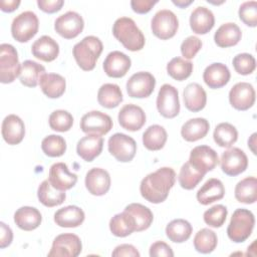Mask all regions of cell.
Instances as JSON below:
<instances>
[{
    "mask_svg": "<svg viewBox=\"0 0 257 257\" xmlns=\"http://www.w3.org/2000/svg\"><path fill=\"white\" fill-rule=\"evenodd\" d=\"M176 173L170 167H163L147 175L141 182L140 192L147 201L159 204L164 202L174 187Z\"/></svg>",
    "mask_w": 257,
    "mask_h": 257,
    "instance_id": "6da1fadb",
    "label": "cell"
},
{
    "mask_svg": "<svg viewBox=\"0 0 257 257\" xmlns=\"http://www.w3.org/2000/svg\"><path fill=\"white\" fill-rule=\"evenodd\" d=\"M112 34L124 48L131 51L143 49L146 43L143 32L130 17L117 18L112 26Z\"/></svg>",
    "mask_w": 257,
    "mask_h": 257,
    "instance_id": "7a4b0ae2",
    "label": "cell"
},
{
    "mask_svg": "<svg viewBox=\"0 0 257 257\" xmlns=\"http://www.w3.org/2000/svg\"><path fill=\"white\" fill-rule=\"evenodd\" d=\"M102 49L103 45L100 39L96 36L89 35L73 46L72 53L78 66L84 71H90L95 67Z\"/></svg>",
    "mask_w": 257,
    "mask_h": 257,
    "instance_id": "3957f363",
    "label": "cell"
},
{
    "mask_svg": "<svg viewBox=\"0 0 257 257\" xmlns=\"http://www.w3.org/2000/svg\"><path fill=\"white\" fill-rule=\"evenodd\" d=\"M255 218L251 211L247 209H237L234 211L227 228V235L235 243L246 241L254 228Z\"/></svg>",
    "mask_w": 257,
    "mask_h": 257,
    "instance_id": "277c9868",
    "label": "cell"
},
{
    "mask_svg": "<svg viewBox=\"0 0 257 257\" xmlns=\"http://www.w3.org/2000/svg\"><path fill=\"white\" fill-rule=\"evenodd\" d=\"M21 71L18 54L13 45L2 43L0 45V81L11 83Z\"/></svg>",
    "mask_w": 257,
    "mask_h": 257,
    "instance_id": "5b68a950",
    "label": "cell"
},
{
    "mask_svg": "<svg viewBox=\"0 0 257 257\" xmlns=\"http://www.w3.org/2000/svg\"><path fill=\"white\" fill-rule=\"evenodd\" d=\"M39 28L37 15L32 11H24L17 15L11 24V34L18 42H27L36 35Z\"/></svg>",
    "mask_w": 257,
    "mask_h": 257,
    "instance_id": "8992f818",
    "label": "cell"
},
{
    "mask_svg": "<svg viewBox=\"0 0 257 257\" xmlns=\"http://www.w3.org/2000/svg\"><path fill=\"white\" fill-rule=\"evenodd\" d=\"M107 148L109 154L121 163L131 162L137 153L136 141L132 137L121 133H116L108 139Z\"/></svg>",
    "mask_w": 257,
    "mask_h": 257,
    "instance_id": "52a82bcc",
    "label": "cell"
},
{
    "mask_svg": "<svg viewBox=\"0 0 257 257\" xmlns=\"http://www.w3.org/2000/svg\"><path fill=\"white\" fill-rule=\"evenodd\" d=\"M151 28L155 36L167 40L175 36L179 28V20L176 14L168 9L158 11L151 22Z\"/></svg>",
    "mask_w": 257,
    "mask_h": 257,
    "instance_id": "ba28073f",
    "label": "cell"
},
{
    "mask_svg": "<svg viewBox=\"0 0 257 257\" xmlns=\"http://www.w3.org/2000/svg\"><path fill=\"white\" fill-rule=\"evenodd\" d=\"M82 250L80 238L72 233H64L55 237L52 242L49 257H76Z\"/></svg>",
    "mask_w": 257,
    "mask_h": 257,
    "instance_id": "9c48e42d",
    "label": "cell"
},
{
    "mask_svg": "<svg viewBox=\"0 0 257 257\" xmlns=\"http://www.w3.org/2000/svg\"><path fill=\"white\" fill-rule=\"evenodd\" d=\"M157 108L161 115L166 118H173L180 112L179 92L171 84H163L157 97Z\"/></svg>",
    "mask_w": 257,
    "mask_h": 257,
    "instance_id": "30bf717a",
    "label": "cell"
},
{
    "mask_svg": "<svg viewBox=\"0 0 257 257\" xmlns=\"http://www.w3.org/2000/svg\"><path fill=\"white\" fill-rule=\"evenodd\" d=\"M156 85L155 76L148 71H139L133 74L126 81L128 96L134 98H145L150 96Z\"/></svg>",
    "mask_w": 257,
    "mask_h": 257,
    "instance_id": "8fae6325",
    "label": "cell"
},
{
    "mask_svg": "<svg viewBox=\"0 0 257 257\" xmlns=\"http://www.w3.org/2000/svg\"><path fill=\"white\" fill-rule=\"evenodd\" d=\"M84 27L83 18L74 11H68L56 18L55 31L65 39H72L79 35Z\"/></svg>",
    "mask_w": 257,
    "mask_h": 257,
    "instance_id": "7c38bea8",
    "label": "cell"
},
{
    "mask_svg": "<svg viewBox=\"0 0 257 257\" xmlns=\"http://www.w3.org/2000/svg\"><path fill=\"white\" fill-rule=\"evenodd\" d=\"M80 128L85 134L106 135L112 128L111 117L99 110H91L83 114L80 119Z\"/></svg>",
    "mask_w": 257,
    "mask_h": 257,
    "instance_id": "4fadbf2b",
    "label": "cell"
},
{
    "mask_svg": "<svg viewBox=\"0 0 257 257\" xmlns=\"http://www.w3.org/2000/svg\"><path fill=\"white\" fill-rule=\"evenodd\" d=\"M190 165L202 174H206L209 171L215 169L219 164L218 154L209 146H197L191 153L189 161Z\"/></svg>",
    "mask_w": 257,
    "mask_h": 257,
    "instance_id": "5bb4252c",
    "label": "cell"
},
{
    "mask_svg": "<svg viewBox=\"0 0 257 257\" xmlns=\"http://www.w3.org/2000/svg\"><path fill=\"white\" fill-rule=\"evenodd\" d=\"M221 169L228 176H238L248 167V158L239 148H230L222 154Z\"/></svg>",
    "mask_w": 257,
    "mask_h": 257,
    "instance_id": "9a60e30c",
    "label": "cell"
},
{
    "mask_svg": "<svg viewBox=\"0 0 257 257\" xmlns=\"http://www.w3.org/2000/svg\"><path fill=\"white\" fill-rule=\"evenodd\" d=\"M229 101L238 110H247L255 102V90L248 82H238L229 91Z\"/></svg>",
    "mask_w": 257,
    "mask_h": 257,
    "instance_id": "2e32d148",
    "label": "cell"
},
{
    "mask_svg": "<svg viewBox=\"0 0 257 257\" xmlns=\"http://www.w3.org/2000/svg\"><path fill=\"white\" fill-rule=\"evenodd\" d=\"M118 122L120 126L130 132H136L146 123V113L137 104L128 103L123 105L118 111Z\"/></svg>",
    "mask_w": 257,
    "mask_h": 257,
    "instance_id": "e0dca14e",
    "label": "cell"
},
{
    "mask_svg": "<svg viewBox=\"0 0 257 257\" xmlns=\"http://www.w3.org/2000/svg\"><path fill=\"white\" fill-rule=\"evenodd\" d=\"M48 181L55 189L66 191L75 186L77 175L69 172L66 164L59 162L50 167Z\"/></svg>",
    "mask_w": 257,
    "mask_h": 257,
    "instance_id": "ac0fdd59",
    "label": "cell"
},
{
    "mask_svg": "<svg viewBox=\"0 0 257 257\" xmlns=\"http://www.w3.org/2000/svg\"><path fill=\"white\" fill-rule=\"evenodd\" d=\"M132 60L123 52L114 50L107 54L103 61V70L107 76L119 78L126 74L131 68Z\"/></svg>",
    "mask_w": 257,
    "mask_h": 257,
    "instance_id": "d6986e66",
    "label": "cell"
},
{
    "mask_svg": "<svg viewBox=\"0 0 257 257\" xmlns=\"http://www.w3.org/2000/svg\"><path fill=\"white\" fill-rule=\"evenodd\" d=\"M85 187L93 196H103L110 188V176L101 168L90 169L85 176Z\"/></svg>",
    "mask_w": 257,
    "mask_h": 257,
    "instance_id": "ffe728a7",
    "label": "cell"
},
{
    "mask_svg": "<svg viewBox=\"0 0 257 257\" xmlns=\"http://www.w3.org/2000/svg\"><path fill=\"white\" fill-rule=\"evenodd\" d=\"M103 148V138L97 134H87L76 145L77 155L86 162L93 161L98 157Z\"/></svg>",
    "mask_w": 257,
    "mask_h": 257,
    "instance_id": "44dd1931",
    "label": "cell"
},
{
    "mask_svg": "<svg viewBox=\"0 0 257 257\" xmlns=\"http://www.w3.org/2000/svg\"><path fill=\"white\" fill-rule=\"evenodd\" d=\"M2 137L8 145H18L25 135L23 120L16 114H8L2 121Z\"/></svg>",
    "mask_w": 257,
    "mask_h": 257,
    "instance_id": "7402d4cb",
    "label": "cell"
},
{
    "mask_svg": "<svg viewBox=\"0 0 257 257\" xmlns=\"http://www.w3.org/2000/svg\"><path fill=\"white\" fill-rule=\"evenodd\" d=\"M31 52L36 58L45 62H50L58 56L59 45L52 37L43 35L34 41L31 46Z\"/></svg>",
    "mask_w": 257,
    "mask_h": 257,
    "instance_id": "603a6c76",
    "label": "cell"
},
{
    "mask_svg": "<svg viewBox=\"0 0 257 257\" xmlns=\"http://www.w3.org/2000/svg\"><path fill=\"white\" fill-rule=\"evenodd\" d=\"M229 68L220 62H215L208 65L203 73V79L205 83L213 89L221 88L225 86L230 80Z\"/></svg>",
    "mask_w": 257,
    "mask_h": 257,
    "instance_id": "cb8c5ba5",
    "label": "cell"
},
{
    "mask_svg": "<svg viewBox=\"0 0 257 257\" xmlns=\"http://www.w3.org/2000/svg\"><path fill=\"white\" fill-rule=\"evenodd\" d=\"M84 218L83 210L74 205L63 207L54 213V222L59 227L64 228L78 227L83 223Z\"/></svg>",
    "mask_w": 257,
    "mask_h": 257,
    "instance_id": "d4e9b609",
    "label": "cell"
},
{
    "mask_svg": "<svg viewBox=\"0 0 257 257\" xmlns=\"http://www.w3.org/2000/svg\"><path fill=\"white\" fill-rule=\"evenodd\" d=\"M215 24L213 12L204 6H198L193 10L190 16V26L193 32L197 34L208 33Z\"/></svg>",
    "mask_w": 257,
    "mask_h": 257,
    "instance_id": "484cf974",
    "label": "cell"
},
{
    "mask_svg": "<svg viewBox=\"0 0 257 257\" xmlns=\"http://www.w3.org/2000/svg\"><path fill=\"white\" fill-rule=\"evenodd\" d=\"M183 98L185 106L193 112L202 110L207 102L206 91L197 82L189 83L185 87L183 91Z\"/></svg>",
    "mask_w": 257,
    "mask_h": 257,
    "instance_id": "4316f807",
    "label": "cell"
},
{
    "mask_svg": "<svg viewBox=\"0 0 257 257\" xmlns=\"http://www.w3.org/2000/svg\"><path fill=\"white\" fill-rule=\"evenodd\" d=\"M42 221L41 213L34 207L23 206L14 213V222L24 231H32L39 227Z\"/></svg>",
    "mask_w": 257,
    "mask_h": 257,
    "instance_id": "83f0119b",
    "label": "cell"
},
{
    "mask_svg": "<svg viewBox=\"0 0 257 257\" xmlns=\"http://www.w3.org/2000/svg\"><path fill=\"white\" fill-rule=\"evenodd\" d=\"M225 195L223 183L216 178L209 179L197 192V200L202 205H209L221 200Z\"/></svg>",
    "mask_w": 257,
    "mask_h": 257,
    "instance_id": "f1b7e54d",
    "label": "cell"
},
{
    "mask_svg": "<svg viewBox=\"0 0 257 257\" xmlns=\"http://www.w3.org/2000/svg\"><path fill=\"white\" fill-rule=\"evenodd\" d=\"M242 37L240 27L233 22H227L222 24L214 35L215 43L219 47H231L236 45Z\"/></svg>",
    "mask_w": 257,
    "mask_h": 257,
    "instance_id": "f546056e",
    "label": "cell"
},
{
    "mask_svg": "<svg viewBox=\"0 0 257 257\" xmlns=\"http://www.w3.org/2000/svg\"><path fill=\"white\" fill-rule=\"evenodd\" d=\"M42 92L49 98L60 97L66 87L65 79L58 73H44L39 81Z\"/></svg>",
    "mask_w": 257,
    "mask_h": 257,
    "instance_id": "4dcf8cb0",
    "label": "cell"
},
{
    "mask_svg": "<svg viewBox=\"0 0 257 257\" xmlns=\"http://www.w3.org/2000/svg\"><path fill=\"white\" fill-rule=\"evenodd\" d=\"M210 128L209 121L203 117H195L187 120L181 128V135L187 142H196L208 134Z\"/></svg>",
    "mask_w": 257,
    "mask_h": 257,
    "instance_id": "1f68e13d",
    "label": "cell"
},
{
    "mask_svg": "<svg viewBox=\"0 0 257 257\" xmlns=\"http://www.w3.org/2000/svg\"><path fill=\"white\" fill-rule=\"evenodd\" d=\"M37 197L42 205L51 208L62 204L66 198V194L65 191L55 189L47 179L39 185Z\"/></svg>",
    "mask_w": 257,
    "mask_h": 257,
    "instance_id": "d6a6232c",
    "label": "cell"
},
{
    "mask_svg": "<svg viewBox=\"0 0 257 257\" xmlns=\"http://www.w3.org/2000/svg\"><path fill=\"white\" fill-rule=\"evenodd\" d=\"M44 73L45 67L43 65L33 60H25L21 64L19 80L27 87H35Z\"/></svg>",
    "mask_w": 257,
    "mask_h": 257,
    "instance_id": "836d02e7",
    "label": "cell"
},
{
    "mask_svg": "<svg viewBox=\"0 0 257 257\" xmlns=\"http://www.w3.org/2000/svg\"><path fill=\"white\" fill-rule=\"evenodd\" d=\"M109 229L116 237H126L136 232V223L133 216L123 210V212L114 215L110 219Z\"/></svg>",
    "mask_w": 257,
    "mask_h": 257,
    "instance_id": "e575fe53",
    "label": "cell"
},
{
    "mask_svg": "<svg viewBox=\"0 0 257 257\" xmlns=\"http://www.w3.org/2000/svg\"><path fill=\"white\" fill-rule=\"evenodd\" d=\"M98 103L105 108L116 107L122 101V92L117 84L104 83L97 92Z\"/></svg>",
    "mask_w": 257,
    "mask_h": 257,
    "instance_id": "d590c367",
    "label": "cell"
},
{
    "mask_svg": "<svg viewBox=\"0 0 257 257\" xmlns=\"http://www.w3.org/2000/svg\"><path fill=\"white\" fill-rule=\"evenodd\" d=\"M168 139L166 130L159 124L150 125L143 134V144L149 151H159L164 148Z\"/></svg>",
    "mask_w": 257,
    "mask_h": 257,
    "instance_id": "8d00e7d4",
    "label": "cell"
},
{
    "mask_svg": "<svg viewBox=\"0 0 257 257\" xmlns=\"http://www.w3.org/2000/svg\"><path fill=\"white\" fill-rule=\"evenodd\" d=\"M124 210L133 216L136 223V232L147 230L153 223L154 215L152 211L145 205L140 203H132L128 204Z\"/></svg>",
    "mask_w": 257,
    "mask_h": 257,
    "instance_id": "74e56055",
    "label": "cell"
},
{
    "mask_svg": "<svg viewBox=\"0 0 257 257\" xmlns=\"http://www.w3.org/2000/svg\"><path fill=\"white\" fill-rule=\"evenodd\" d=\"M235 198L244 204H253L257 200V180L255 177H247L235 187Z\"/></svg>",
    "mask_w": 257,
    "mask_h": 257,
    "instance_id": "f35d334b",
    "label": "cell"
},
{
    "mask_svg": "<svg viewBox=\"0 0 257 257\" xmlns=\"http://www.w3.org/2000/svg\"><path fill=\"white\" fill-rule=\"evenodd\" d=\"M193 232L192 225L184 219H175L166 227L167 237L175 243H183L187 241Z\"/></svg>",
    "mask_w": 257,
    "mask_h": 257,
    "instance_id": "ab89813d",
    "label": "cell"
},
{
    "mask_svg": "<svg viewBox=\"0 0 257 257\" xmlns=\"http://www.w3.org/2000/svg\"><path fill=\"white\" fill-rule=\"evenodd\" d=\"M218 238L214 231L203 228L199 230L194 237V247L196 251L203 254L211 253L217 247Z\"/></svg>",
    "mask_w": 257,
    "mask_h": 257,
    "instance_id": "60d3db41",
    "label": "cell"
},
{
    "mask_svg": "<svg viewBox=\"0 0 257 257\" xmlns=\"http://www.w3.org/2000/svg\"><path fill=\"white\" fill-rule=\"evenodd\" d=\"M215 143L222 148H230L238 139L236 127L229 122H221L216 125L213 134Z\"/></svg>",
    "mask_w": 257,
    "mask_h": 257,
    "instance_id": "b9f144b4",
    "label": "cell"
},
{
    "mask_svg": "<svg viewBox=\"0 0 257 257\" xmlns=\"http://www.w3.org/2000/svg\"><path fill=\"white\" fill-rule=\"evenodd\" d=\"M168 74L176 80L187 79L193 71V63L182 57H174L167 64Z\"/></svg>",
    "mask_w": 257,
    "mask_h": 257,
    "instance_id": "7bdbcfd3",
    "label": "cell"
},
{
    "mask_svg": "<svg viewBox=\"0 0 257 257\" xmlns=\"http://www.w3.org/2000/svg\"><path fill=\"white\" fill-rule=\"evenodd\" d=\"M41 149L48 157H60L66 151V142L61 136L49 135L42 140Z\"/></svg>",
    "mask_w": 257,
    "mask_h": 257,
    "instance_id": "ee69618b",
    "label": "cell"
},
{
    "mask_svg": "<svg viewBox=\"0 0 257 257\" xmlns=\"http://www.w3.org/2000/svg\"><path fill=\"white\" fill-rule=\"evenodd\" d=\"M204 176V174L197 171L190 165L189 162H187L182 166L180 170L179 183L183 189L192 190L202 181Z\"/></svg>",
    "mask_w": 257,
    "mask_h": 257,
    "instance_id": "f6af8a7d",
    "label": "cell"
},
{
    "mask_svg": "<svg viewBox=\"0 0 257 257\" xmlns=\"http://www.w3.org/2000/svg\"><path fill=\"white\" fill-rule=\"evenodd\" d=\"M49 126L53 131L64 133L69 131L73 124V117L70 112L63 109H57L49 115Z\"/></svg>",
    "mask_w": 257,
    "mask_h": 257,
    "instance_id": "bcb514c9",
    "label": "cell"
},
{
    "mask_svg": "<svg viewBox=\"0 0 257 257\" xmlns=\"http://www.w3.org/2000/svg\"><path fill=\"white\" fill-rule=\"evenodd\" d=\"M227 214H228L227 208L224 205L218 204L206 210L203 215V218L205 223L210 227L219 228L225 223Z\"/></svg>",
    "mask_w": 257,
    "mask_h": 257,
    "instance_id": "7dc6e473",
    "label": "cell"
},
{
    "mask_svg": "<svg viewBox=\"0 0 257 257\" xmlns=\"http://www.w3.org/2000/svg\"><path fill=\"white\" fill-rule=\"evenodd\" d=\"M235 71L241 75L251 74L256 68V61L252 54L239 53L232 60Z\"/></svg>",
    "mask_w": 257,
    "mask_h": 257,
    "instance_id": "c3c4849f",
    "label": "cell"
},
{
    "mask_svg": "<svg viewBox=\"0 0 257 257\" xmlns=\"http://www.w3.org/2000/svg\"><path fill=\"white\" fill-rule=\"evenodd\" d=\"M239 18L240 20L250 27H256L257 25V2L246 1L239 7Z\"/></svg>",
    "mask_w": 257,
    "mask_h": 257,
    "instance_id": "681fc988",
    "label": "cell"
},
{
    "mask_svg": "<svg viewBox=\"0 0 257 257\" xmlns=\"http://www.w3.org/2000/svg\"><path fill=\"white\" fill-rule=\"evenodd\" d=\"M202 47V41L197 36L187 37L181 44L182 55L187 59H192L196 56Z\"/></svg>",
    "mask_w": 257,
    "mask_h": 257,
    "instance_id": "f907efd6",
    "label": "cell"
},
{
    "mask_svg": "<svg viewBox=\"0 0 257 257\" xmlns=\"http://www.w3.org/2000/svg\"><path fill=\"white\" fill-rule=\"evenodd\" d=\"M150 256L151 257H158V256L173 257L174 252L172 248L164 241H157L153 243L150 247Z\"/></svg>",
    "mask_w": 257,
    "mask_h": 257,
    "instance_id": "816d5d0a",
    "label": "cell"
},
{
    "mask_svg": "<svg viewBox=\"0 0 257 257\" xmlns=\"http://www.w3.org/2000/svg\"><path fill=\"white\" fill-rule=\"evenodd\" d=\"M64 4L63 0H38L37 5L39 9L46 13H55L59 11Z\"/></svg>",
    "mask_w": 257,
    "mask_h": 257,
    "instance_id": "f5cc1de1",
    "label": "cell"
},
{
    "mask_svg": "<svg viewBox=\"0 0 257 257\" xmlns=\"http://www.w3.org/2000/svg\"><path fill=\"white\" fill-rule=\"evenodd\" d=\"M157 3L158 0H133L131 1V6L136 13L145 14L148 13Z\"/></svg>",
    "mask_w": 257,
    "mask_h": 257,
    "instance_id": "db71d44e",
    "label": "cell"
},
{
    "mask_svg": "<svg viewBox=\"0 0 257 257\" xmlns=\"http://www.w3.org/2000/svg\"><path fill=\"white\" fill-rule=\"evenodd\" d=\"M112 256H131V257H139L140 252L136 249L135 246L131 244H121L114 248L111 253Z\"/></svg>",
    "mask_w": 257,
    "mask_h": 257,
    "instance_id": "11a10c76",
    "label": "cell"
},
{
    "mask_svg": "<svg viewBox=\"0 0 257 257\" xmlns=\"http://www.w3.org/2000/svg\"><path fill=\"white\" fill-rule=\"evenodd\" d=\"M1 235H0V248L4 249L8 247L13 239V233L9 226H7L4 222H0Z\"/></svg>",
    "mask_w": 257,
    "mask_h": 257,
    "instance_id": "9f6ffc18",
    "label": "cell"
},
{
    "mask_svg": "<svg viewBox=\"0 0 257 257\" xmlns=\"http://www.w3.org/2000/svg\"><path fill=\"white\" fill-rule=\"evenodd\" d=\"M20 5L19 0H1L0 7L3 12H13Z\"/></svg>",
    "mask_w": 257,
    "mask_h": 257,
    "instance_id": "6f0895ef",
    "label": "cell"
},
{
    "mask_svg": "<svg viewBox=\"0 0 257 257\" xmlns=\"http://www.w3.org/2000/svg\"><path fill=\"white\" fill-rule=\"evenodd\" d=\"M193 2H194L193 0H173V3L180 8H185L190 4H192Z\"/></svg>",
    "mask_w": 257,
    "mask_h": 257,
    "instance_id": "680465c9",
    "label": "cell"
},
{
    "mask_svg": "<svg viewBox=\"0 0 257 257\" xmlns=\"http://www.w3.org/2000/svg\"><path fill=\"white\" fill-rule=\"evenodd\" d=\"M255 139H256V134L254 133L252 136H251V138L248 140V147L251 149V151H252V153L255 155L256 154V150H255V148H254V146H255Z\"/></svg>",
    "mask_w": 257,
    "mask_h": 257,
    "instance_id": "91938a15",
    "label": "cell"
}]
</instances>
